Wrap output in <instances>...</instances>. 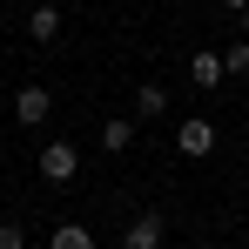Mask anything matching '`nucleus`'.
<instances>
[{"label":"nucleus","instance_id":"nucleus-8","mask_svg":"<svg viewBox=\"0 0 249 249\" xmlns=\"http://www.w3.org/2000/svg\"><path fill=\"white\" fill-rule=\"evenodd\" d=\"M128 142H135V122H122V115H115V122H101V148H108V155H122Z\"/></svg>","mask_w":249,"mask_h":249},{"label":"nucleus","instance_id":"nucleus-6","mask_svg":"<svg viewBox=\"0 0 249 249\" xmlns=\"http://www.w3.org/2000/svg\"><path fill=\"white\" fill-rule=\"evenodd\" d=\"M27 34L34 41H61V7H34L27 14Z\"/></svg>","mask_w":249,"mask_h":249},{"label":"nucleus","instance_id":"nucleus-13","mask_svg":"<svg viewBox=\"0 0 249 249\" xmlns=\"http://www.w3.org/2000/svg\"><path fill=\"white\" fill-rule=\"evenodd\" d=\"M196 249H222V243H196Z\"/></svg>","mask_w":249,"mask_h":249},{"label":"nucleus","instance_id":"nucleus-3","mask_svg":"<svg viewBox=\"0 0 249 249\" xmlns=\"http://www.w3.org/2000/svg\"><path fill=\"white\" fill-rule=\"evenodd\" d=\"M175 148H182L189 162H202L209 148H215V122H202V115H189V122L175 128Z\"/></svg>","mask_w":249,"mask_h":249},{"label":"nucleus","instance_id":"nucleus-14","mask_svg":"<svg viewBox=\"0 0 249 249\" xmlns=\"http://www.w3.org/2000/svg\"><path fill=\"white\" fill-rule=\"evenodd\" d=\"M243 34H249V14H243Z\"/></svg>","mask_w":249,"mask_h":249},{"label":"nucleus","instance_id":"nucleus-2","mask_svg":"<svg viewBox=\"0 0 249 249\" xmlns=\"http://www.w3.org/2000/svg\"><path fill=\"white\" fill-rule=\"evenodd\" d=\"M41 175L47 182H74V175H81V148H74V142H47L41 148Z\"/></svg>","mask_w":249,"mask_h":249},{"label":"nucleus","instance_id":"nucleus-7","mask_svg":"<svg viewBox=\"0 0 249 249\" xmlns=\"http://www.w3.org/2000/svg\"><path fill=\"white\" fill-rule=\"evenodd\" d=\"M162 108H168V88L162 81H142V88H135V115H162Z\"/></svg>","mask_w":249,"mask_h":249},{"label":"nucleus","instance_id":"nucleus-4","mask_svg":"<svg viewBox=\"0 0 249 249\" xmlns=\"http://www.w3.org/2000/svg\"><path fill=\"white\" fill-rule=\"evenodd\" d=\"M162 236H168L162 215H135V222L122 229V249H162Z\"/></svg>","mask_w":249,"mask_h":249},{"label":"nucleus","instance_id":"nucleus-11","mask_svg":"<svg viewBox=\"0 0 249 249\" xmlns=\"http://www.w3.org/2000/svg\"><path fill=\"white\" fill-rule=\"evenodd\" d=\"M27 236H20V222H0V249H20Z\"/></svg>","mask_w":249,"mask_h":249},{"label":"nucleus","instance_id":"nucleus-12","mask_svg":"<svg viewBox=\"0 0 249 249\" xmlns=\"http://www.w3.org/2000/svg\"><path fill=\"white\" fill-rule=\"evenodd\" d=\"M222 7H229V14H236V20H243V14H249V0H222Z\"/></svg>","mask_w":249,"mask_h":249},{"label":"nucleus","instance_id":"nucleus-1","mask_svg":"<svg viewBox=\"0 0 249 249\" xmlns=\"http://www.w3.org/2000/svg\"><path fill=\"white\" fill-rule=\"evenodd\" d=\"M47 115H54V94H47V88H34V81L14 88V122H20V128H41Z\"/></svg>","mask_w":249,"mask_h":249},{"label":"nucleus","instance_id":"nucleus-10","mask_svg":"<svg viewBox=\"0 0 249 249\" xmlns=\"http://www.w3.org/2000/svg\"><path fill=\"white\" fill-rule=\"evenodd\" d=\"M222 74H249V34L222 47Z\"/></svg>","mask_w":249,"mask_h":249},{"label":"nucleus","instance_id":"nucleus-5","mask_svg":"<svg viewBox=\"0 0 249 249\" xmlns=\"http://www.w3.org/2000/svg\"><path fill=\"white\" fill-rule=\"evenodd\" d=\"M189 81H196V88H222V54H209V47L189 54Z\"/></svg>","mask_w":249,"mask_h":249},{"label":"nucleus","instance_id":"nucleus-9","mask_svg":"<svg viewBox=\"0 0 249 249\" xmlns=\"http://www.w3.org/2000/svg\"><path fill=\"white\" fill-rule=\"evenodd\" d=\"M47 249H94V236H88L81 222H61V229L47 236Z\"/></svg>","mask_w":249,"mask_h":249}]
</instances>
